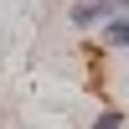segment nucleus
<instances>
[{"label": "nucleus", "mask_w": 129, "mask_h": 129, "mask_svg": "<svg viewBox=\"0 0 129 129\" xmlns=\"http://www.w3.org/2000/svg\"><path fill=\"white\" fill-rule=\"evenodd\" d=\"M67 21L78 31H93V26H103V21H114V10H109V0H72V5H67Z\"/></svg>", "instance_id": "f257e3e1"}, {"label": "nucleus", "mask_w": 129, "mask_h": 129, "mask_svg": "<svg viewBox=\"0 0 129 129\" xmlns=\"http://www.w3.org/2000/svg\"><path fill=\"white\" fill-rule=\"evenodd\" d=\"M124 62H129V52H124Z\"/></svg>", "instance_id": "39448f33"}, {"label": "nucleus", "mask_w": 129, "mask_h": 129, "mask_svg": "<svg viewBox=\"0 0 129 129\" xmlns=\"http://www.w3.org/2000/svg\"><path fill=\"white\" fill-rule=\"evenodd\" d=\"M109 10L114 16H129V0H109Z\"/></svg>", "instance_id": "20e7f679"}, {"label": "nucleus", "mask_w": 129, "mask_h": 129, "mask_svg": "<svg viewBox=\"0 0 129 129\" xmlns=\"http://www.w3.org/2000/svg\"><path fill=\"white\" fill-rule=\"evenodd\" d=\"M93 129H124V114H119V109H98Z\"/></svg>", "instance_id": "7ed1b4c3"}, {"label": "nucleus", "mask_w": 129, "mask_h": 129, "mask_svg": "<svg viewBox=\"0 0 129 129\" xmlns=\"http://www.w3.org/2000/svg\"><path fill=\"white\" fill-rule=\"evenodd\" d=\"M103 47H114V52H129V16H114V21H103Z\"/></svg>", "instance_id": "f03ea898"}]
</instances>
